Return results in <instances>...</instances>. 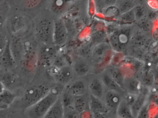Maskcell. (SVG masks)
<instances>
[{"instance_id":"1","label":"cell","mask_w":158,"mask_h":118,"mask_svg":"<svg viewBox=\"0 0 158 118\" xmlns=\"http://www.w3.org/2000/svg\"><path fill=\"white\" fill-rule=\"evenodd\" d=\"M60 96V90L55 87L45 96L32 106L26 109L30 118H43Z\"/></svg>"},{"instance_id":"20","label":"cell","mask_w":158,"mask_h":118,"mask_svg":"<svg viewBox=\"0 0 158 118\" xmlns=\"http://www.w3.org/2000/svg\"><path fill=\"white\" fill-rule=\"evenodd\" d=\"M144 101V97L139 94L131 104L132 112L135 118L137 117L141 109L143 107Z\"/></svg>"},{"instance_id":"9","label":"cell","mask_w":158,"mask_h":118,"mask_svg":"<svg viewBox=\"0 0 158 118\" xmlns=\"http://www.w3.org/2000/svg\"><path fill=\"white\" fill-rule=\"evenodd\" d=\"M64 108L61 95L43 118H64Z\"/></svg>"},{"instance_id":"23","label":"cell","mask_w":158,"mask_h":118,"mask_svg":"<svg viewBox=\"0 0 158 118\" xmlns=\"http://www.w3.org/2000/svg\"><path fill=\"white\" fill-rule=\"evenodd\" d=\"M50 6L53 12L61 14L66 8V0H50Z\"/></svg>"},{"instance_id":"36","label":"cell","mask_w":158,"mask_h":118,"mask_svg":"<svg viewBox=\"0 0 158 118\" xmlns=\"http://www.w3.org/2000/svg\"><path fill=\"white\" fill-rule=\"evenodd\" d=\"M116 2H117V0H104V3L109 6L115 4Z\"/></svg>"},{"instance_id":"7","label":"cell","mask_w":158,"mask_h":118,"mask_svg":"<svg viewBox=\"0 0 158 118\" xmlns=\"http://www.w3.org/2000/svg\"><path fill=\"white\" fill-rule=\"evenodd\" d=\"M56 52L55 49L52 47L46 46L41 49L39 55L40 64L45 66L51 65L53 63Z\"/></svg>"},{"instance_id":"10","label":"cell","mask_w":158,"mask_h":118,"mask_svg":"<svg viewBox=\"0 0 158 118\" xmlns=\"http://www.w3.org/2000/svg\"><path fill=\"white\" fill-rule=\"evenodd\" d=\"M105 100L107 107L117 110L122 98L119 93L114 91H109L105 95Z\"/></svg>"},{"instance_id":"12","label":"cell","mask_w":158,"mask_h":118,"mask_svg":"<svg viewBox=\"0 0 158 118\" xmlns=\"http://www.w3.org/2000/svg\"><path fill=\"white\" fill-rule=\"evenodd\" d=\"M89 109L92 113L106 114L108 109L106 104H104L99 98L90 94L89 96Z\"/></svg>"},{"instance_id":"30","label":"cell","mask_w":158,"mask_h":118,"mask_svg":"<svg viewBox=\"0 0 158 118\" xmlns=\"http://www.w3.org/2000/svg\"><path fill=\"white\" fill-rule=\"evenodd\" d=\"M64 118H80V114L71 107L64 109Z\"/></svg>"},{"instance_id":"21","label":"cell","mask_w":158,"mask_h":118,"mask_svg":"<svg viewBox=\"0 0 158 118\" xmlns=\"http://www.w3.org/2000/svg\"><path fill=\"white\" fill-rule=\"evenodd\" d=\"M10 48L15 60L19 59V57H21L23 49L20 39L15 38L13 39L12 43H10Z\"/></svg>"},{"instance_id":"5","label":"cell","mask_w":158,"mask_h":118,"mask_svg":"<svg viewBox=\"0 0 158 118\" xmlns=\"http://www.w3.org/2000/svg\"><path fill=\"white\" fill-rule=\"evenodd\" d=\"M68 38V32L64 23L61 20L55 23L53 30L52 39L54 43L58 46L64 44Z\"/></svg>"},{"instance_id":"8","label":"cell","mask_w":158,"mask_h":118,"mask_svg":"<svg viewBox=\"0 0 158 118\" xmlns=\"http://www.w3.org/2000/svg\"><path fill=\"white\" fill-rule=\"evenodd\" d=\"M123 88L128 94L137 96L140 94L141 83L135 78H125L123 81Z\"/></svg>"},{"instance_id":"25","label":"cell","mask_w":158,"mask_h":118,"mask_svg":"<svg viewBox=\"0 0 158 118\" xmlns=\"http://www.w3.org/2000/svg\"><path fill=\"white\" fill-rule=\"evenodd\" d=\"M9 7L5 1L0 4V32L2 31L4 24L7 19Z\"/></svg>"},{"instance_id":"16","label":"cell","mask_w":158,"mask_h":118,"mask_svg":"<svg viewBox=\"0 0 158 118\" xmlns=\"http://www.w3.org/2000/svg\"><path fill=\"white\" fill-rule=\"evenodd\" d=\"M86 94L76 97L73 107L76 111L80 114L85 110L89 109V96Z\"/></svg>"},{"instance_id":"27","label":"cell","mask_w":158,"mask_h":118,"mask_svg":"<svg viewBox=\"0 0 158 118\" xmlns=\"http://www.w3.org/2000/svg\"><path fill=\"white\" fill-rule=\"evenodd\" d=\"M74 96H72L68 92L65 93L63 96H61L62 103L64 109L73 107L75 99H74Z\"/></svg>"},{"instance_id":"24","label":"cell","mask_w":158,"mask_h":118,"mask_svg":"<svg viewBox=\"0 0 158 118\" xmlns=\"http://www.w3.org/2000/svg\"><path fill=\"white\" fill-rule=\"evenodd\" d=\"M16 96L8 90L5 89L0 94V103L8 107L15 101Z\"/></svg>"},{"instance_id":"38","label":"cell","mask_w":158,"mask_h":118,"mask_svg":"<svg viewBox=\"0 0 158 118\" xmlns=\"http://www.w3.org/2000/svg\"><path fill=\"white\" fill-rule=\"evenodd\" d=\"M8 107L6 106L5 105L2 104L0 103V109H6Z\"/></svg>"},{"instance_id":"13","label":"cell","mask_w":158,"mask_h":118,"mask_svg":"<svg viewBox=\"0 0 158 118\" xmlns=\"http://www.w3.org/2000/svg\"><path fill=\"white\" fill-rule=\"evenodd\" d=\"M67 92L74 97L81 96L86 94V86L82 81H76L68 87Z\"/></svg>"},{"instance_id":"35","label":"cell","mask_w":158,"mask_h":118,"mask_svg":"<svg viewBox=\"0 0 158 118\" xmlns=\"http://www.w3.org/2000/svg\"><path fill=\"white\" fill-rule=\"evenodd\" d=\"M94 118H106L105 114L99 113H92Z\"/></svg>"},{"instance_id":"6","label":"cell","mask_w":158,"mask_h":118,"mask_svg":"<svg viewBox=\"0 0 158 118\" xmlns=\"http://www.w3.org/2000/svg\"><path fill=\"white\" fill-rule=\"evenodd\" d=\"M128 41L126 32L123 30L114 32L110 37V42L111 47L118 52L124 50Z\"/></svg>"},{"instance_id":"29","label":"cell","mask_w":158,"mask_h":118,"mask_svg":"<svg viewBox=\"0 0 158 118\" xmlns=\"http://www.w3.org/2000/svg\"><path fill=\"white\" fill-rule=\"evenodd\" d=\"M68 62L66 58L63 56L59 55L56 56V58L54 60L53 63L52 65L56 67L61 68L64 67L66 66H68Z\"/></svg>"},{"instance_id":"2","label":"cell","mask_w":158,"mask_h":118,"mask_svg":"<svg viewBox=\"0 0 158 118\" xmlns=\"http://www.w3.org/2000/svg\"><path fill=\"white\" fill-rule=\"evenodd\" d=\"M50 89L43 85H34L25 92L22 99L24 108L27 109L42 99L48 94Z\"/></svg>"},{"instance_id":"19","label":"cell","mask_w":158,"mask_h":118,"mask_svg":"<svg viewBox=\"0 0 158 118\" xmlns=\"http://www.w3.org/2000/svg\"><path fill=\"white\" fill-rule=\"evenodd\" d=\"M91 95L94 97L100 99L104 94L103 83L98 79L93 80L89 85Z\"/></svg>"},{"instance_id":"28","label":"cell","mask_w":158,"mask_h":118,"mask_svg":"<svg viewBox=\"0 0 158 118\" xmlns=\"http://www.w3.org/2000/svg\"><path fill=\"white\" fill-rule=\"evenodd\" d=\"M110 76L123 89V81L124 78L123 77L122 74L119 70L117 69H112L110 70Z\"/></svg>"},{"instance_id":"26","label":"cell","mask_w":158,"mask_h":118,"mask_svg":"<svg viewBox=\"0 0 158 118\" xmlns=\"http://www.w3.org/2000/svg\"><path fill=\"white\" fill-rule=\"evenodd\" d=\"M15 81V77L13 73L11 72H6L2 74L1 78L0 81L4 84L5 86L8 87L12 85Z\"/></svg>"},{"instance_id":"18","label":"cell","mask_w":158,"mask_h":118,"mask_svg":"<svg viewBox=\"0 0 158 118\" xmlns=\"http://www.w3.org/2000/svg\"><path fill=\"white\" fill-rule=\"evenodd\" d=\"M25 26V20L24 18L20 15L13 17L9 23L11 32L13 34L18 33Z\"/></svg>"},{"instance_id":"39","label":"cell","mask_w":158,"mask_h":118,"mask_svg":"<svg viewBox=\"0 0 158 118\" xmlns=\"http://www.w3.org/2000/svg\"><path fill=\"white\" fill-rule=\"evenodd\" d=\"M6 0H0V4H2V3L3 2H5Z\"/></svg>"},{"instance_id":"4","label":"cell","mask_w":158,"mask_h":118,"mask_svg":"<svg viewBox=\"0 0 158 118\" xmlns=\"http://www.w3.org/2000/svg\"><path fill=\"white\" fill-rule=\"evenodd\" d=\"M110 48V45L106 42L100 43L95 46L92 53L94 63L96 65L104 63L109 54Z\"/></svg>"},{"instance_id":"32","label":"cell","mask_w":158,"mask_h":118,"mask_svg":"<svg viewBox=\"0 0 158 118\" xmlns=\"http://www.w3.org/2000/svg\"><path fill=\"white\" fill-rule=\"evenodd\" d=\"M80 118H94V116L90 109H88L80 113Z\"/></svg>"},{"instance_id":"34","label":"cell","mask_w":158,"mask_h":118,"mask_svg":"<svg viewBox=\"0 0 158 118\" xmlns=\"http://www.w3.org/2000/svg\"><path fill=\"white\" fill-rule=\"evenodd\" d=\"M8 115V112L6 109H0V118H6Z\"/></svg>"},{"instance_id":"17","label":"cell","mask_w":158,"mask_h":118,"mask_svg":"<svg viewBox=\"0 0 158 118\" xmlns=\"http://www.w3.org/2000/svg\"><path fill=\"white\" fill-rule=\"evenodd\" d=\"M103 84L109 91H114L119 94L123 93L125 91L113 79L110 75L105 74L102 78Z\"/></svg>"},{"instance_id":"11","label":"cell","mask_w":158,"mask_h":118,"mask_svg":"<svg viewBox=\"0 0 158 118\" xmlns=\"http://www.w3.org/2000/svg\"><path fill=\"white\" fill-rule=\"evenodd\" d=\"M0 62L2 65L6 68L13 67L15 63V60L10 48V42L9 40L2 54L0 57Z\"/></svg>"},{"instance_id":"14","label":"cell","mask_w":158,"mask_h":118,"mask_svg":"<svg viewBox=\"0 0 158 118\" xmlns=\"http://www.w3.org/2000/svg\"><path fill=\"white\" fill-rule=\"evenodd\" d=\"M37 30L38 35L42 40H48L52 31L51 23L45 19L42 20L38 25Z\"/></svg>"},{"instance_id":"33","label":"cell","mask_w":158,"mask_h":118,"mask_svg":"<svg viewBox=\"0 0 158 118\" xmlns=\"http://www.w3.org/2000/svg\"><path fill=\"white\" fill-rule=\"evenodd\" d=\"M130 3L129 2H123V3L120 6L121 11L123 12V13H125V12H128V10H130Z\"/></svg>"},{"instance_id":"15","label":"cell","mask_w":158,"mask_h":118,"mask_svg":"<svg viewBox=\"0 0 158 118\" xmlns=\"http://www.w3.org/2000/svg\"><path fill=\"white\" fill-rule=\"evenodd\" d=\"M118 118H135L133 115L131 105L122 99L116 110Z\"/></svg>"},{"instance_id":"37","label":"cell","mask_w":158,"mask_h":118,"mask_svg":"<svg viewBox=\"0 0 158 118\" xmlns=\"http://www.w3.org/2000/svg\"><path fill=\"white\" fill-rule=\"evenodd\" d=\"M5 86L4 84L0 81V94L3 91L5 90Z\"/></svg>"},{"instance_id":"3","label":"cell","mask_w":158,"mask_h":118,"mask_svg":"<svg viewBox=\"0 0 158 118\" xmlns=\"http://www.w3.org/2000/svg\"><path fill=\"white\" fill-rule=\"evenodd\" d=\"M49 74L60 84H66L71 80L73 77V70L69 65L59 68L52 65L50 66Z\"/></svg>"},{"instance_id":"22","label":"cell","mask_w":158,"mask_h":118,"mask_svg":"<svg viewBox=\"0 0 158 118\" xmlns=\"http://www.w3.org/2000/svg\"><path fill=\"white\" fill-rule=\"evenodd\" d=\"M73 70L79 77H83L88 73L90 67L88 64L84 61H80L75 63Z\"/></svg>"},{"instance_id":"31","label":"cell","mask_w":158,"mask_h":118,"mask_svg":"<svg viewBox=\"0 0 158 118\" xmlns=\"http://www.w3.org/2000/svg\"><path fill=\"white\" fill-rule=\"evenodd\" d=\"M8 41L6 40V37L1 32H0V57L2 54L6 47Z\"/></svg>"}]
</instances>
